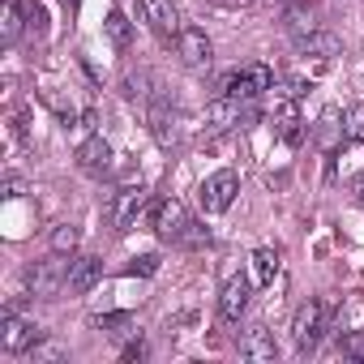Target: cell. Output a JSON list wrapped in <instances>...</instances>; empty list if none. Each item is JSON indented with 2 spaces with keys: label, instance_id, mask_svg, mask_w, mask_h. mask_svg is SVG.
Listing matches in <instances>:
<instances>
[{
  "label": "cell",
  "instance_id": "e0dca14e",
  "mask_svg": "<svg viewBox=\"0 0 364 364\" xmlns=\"http://www.w3.org/2000/svg\"><path fill=\"white\" fill-rule=\"evenodd\" d=\"M283 26H287V35H291V39H304V35H313V31H317L313 9H304V5H291V9L283 14Z\"/></svg>",
  "mask_w": 364,
  "mask_h": 364
},
{
  "label": "cell",
  "instance_id": "277c9868",
  "mask_svg": "<svg viewBox=\"0 0 364 364\" xmlns=\"http://www.w3.org/2000/svg\"><path fill=\"white\" fill-rule=\"evenodd\" d=\"M39 338H43V334H39V326H35V321H26V317H18L14 309H5V317H0V347H5L9 355L31 351Z\"/></svg>",
  "mask_w": 364,
  "mask_h": 364
},
{
  "label": "cell",
  "instance_id": "8992f818",
  "mask_svg": "<svg viewBox=\"0 0 364 364\" xmlns=\"http://www.w3.org/2000/svg\"><path fill=\"white\" fill-rule=\"evenodd\" d=\"M185 228H189V210H185V202L167 198V202L154 206V232H159V240H180V236H185Z\"/></svg>",
  "mask_w": 364,
  "mask_h": 364
},
{
  "label": "cell",
  "instance_id": "7c38bea8",
  "mask_svg": "<svg viewBox=\"0 0 364 364\" xmlns=\"http://www.w3.org/2000/svg\"><path fill=\"white\" fill-rule=\"evenodd\" d=\"M99 279H103V257H73L69 262V291L73 296H86L90 287H99Z\"/></svg>",
  "mask_w": 364,
  "mask_h": 364
},
{
  "label": "cell",
  "instance_id": "83f0119b",
  "mask_svg": "<svg viewBox=\"0 0 364 364\" xmlns=\"http://www.w3.org/2000/svg\"><path fill=\"white\" fill-rule=\"evenodd\" d=\"M180 240H185L189 249H202V245H210V232H206L202 223H189V228H185V236H180Z\"/></svg>",
  "mask_w": 364,
  "mask_h": 364
},
{
  "label": "cell",
  "instance_id": "cb8c5ba5",
  "mask_svg": "<svg viewBox=\"0 0 364 364\" xmlns=\"http://www.w3.org/2000/svg\"><path fill=\"white\" fill-rule=\"evenodd\" d=\"M22 18H26V14H22V5H5V9H0V31H5V39H9V43L22 35Z\"/></svg>",
  "mask_w": 364,
  "mask_h": 364
},
{
  "label": "cell",
  "instance_id": "ffe728a7",
  "mask_svg": "<svg viewBox=\"0 0 364 364\" xmlns=\"http://www.w3.org/2000/svg\"><path fill=\"white\" fill-rule=\"evenodd\" d=\"M77 245H82V232H77L73 223H60V228L52 232V253H60V257H73V253H77Z\"/></svg>",
  "mask_w": 364,
  "mask_h": 364
},
{
  "label": "cell",
  "instance_id": "4fadbf2b",
  "mask_svg": "<svg viewBox=\"0 0 364 364\" xmlns=\"http://www.w3.org/2000/svg\"><path fill=\"white\" fill-rule=\"evenodd\" d=\"M77 167L82 171H90V176H103L107 167H112V146L95 133V137H86L82 146H77Z\"/></svg>",
  "mask_w": 364,
  "mask_h": 364
},
{
  "label": "cell",
  "instance_id": "d6986e66",
  "mask_svg": "<svg viewBox=\"0 0 364 364\" xmlns=\"http://www.w3.org/2000/svg\"><path fill=\"white\" fill-rule=\"evenodd\" d=\"M95 326H99L103 334H112V338H137V326H133V317H129V313H107V317H95Z\"/></svg>",
  "mask_w": 364,
  "mask_h": 364
},
{
  "label": "cell",
  "instance_id": "5b68a950",
  "mask_svg": "<svg viewBox=\"0 0 364 364\" xmlns=\"http://www.w3.org/2000/svg\"><path fill=\"white\" fill-rule=\"evenodd\" d=\"M236 193H240V176L223 167V171H215L206 185H202V210L206 215H223L236 202Z\"/></svg>",
  "mask_w": 364,
  "mask_h": 364
},
{
  "label": "cell",
  "instance_id": "2e32d148",
  "mask_svg": "<svg viewBox=\"0 0 364 364\" xmlns=\"http://www.w3.org/2000/svg\"><path fill=\"white\" fill-rule=\"evenodd\" d=\"M313 137H317V146H321V150H334V146L347 137L343 116H338L334 107H326V112H321V120H317V129H313Z\"/></svg>",
  "mask_w": 364,
  "mask_h": 364
},
{
  "label": "cell",
  "instance_id": "30bf717a",
  "mask_svg": "<svg viewBox=\"0 0 364 364\" xmlns=\"http://www.w3.org/2000/svg\"><path fill=\"white\" fill-rule=\"evenodd\" d=\"M141 210H146V189H141V185L124 189V193L116 198V210H112L116 232H133V228H137V219H141Z\"/></svg>",
  "mask_w": 364,
  "mask_h": 364
},
{
  "label": "cell",
  "instance_id": "7402d4cb",
  "mask_svg": "<svg viewBox=\"0 0 364 364\" xmlns=\"http://www.w3.org/2000/svg\"><path fill=\"white\" fill-rule=\"evenodd\" d=\"M103 31H107V39H112L116 48H129V43H133V26H129V18H124V14H107Z\"/></svg>",
  "mask_w": 364,
  "mask_h": 364
},
{
  "label": "cell",
  "instance_id": "1f68e13d",
  "mask_svg": "<svg viewBox=\"0 0 364 364\" xmlns=\"http://www.w3.org/2000/svg\"><path fill=\"white\" fill-rule=\"evenodd\" d=\"M351 193H355V202H360V206H364V171H360V176H355V180H351Z\"/></svg>",
  "mask_w": 364,
  "mask_h": 364
},
{
  "label": "cell",
  "instance_id": "9c48e42d",
  "mask_svg": "<svg viewBox=\"0 0 364 364\" xmlns=\"http://www.w3.org/2000/svg\"><path fill=\"white\" fill-rule=\"evenodd\" d=\"M176 52H180V60H185V65H193V69L210 65V39H206V31H198V26H185V31L176 35Z\"/></svg>",
  "mask_w": 364,
  "mask_h": 364
},
{
  "label": "cell",
  "instance_id": "4dcf8cb0",
  "mask_svg": "<svg viewBox=\"0 0 364 364\" xmlns=\"http://www.w3.org/2000/svg\"><path fill=\"white\" fill-rule=\"evenodd\" d=\"M22 189H26V185H22L18 176H9V180H5V198H22Z\"/></svg>",
  "mask_w": 364,
  "mask_h": 364
},
{
  "label": "cell",
  "instance_id": "484cf974",
  "mask_svg": "<svg viewBox=\"0 0 364 364\" xmlns=\"http://www.w3.org/2000/svg\"><path fill=\"white\" fill-rule=\"evenodd\" d=\"M343 124H347V137L364 146V103H351L347 116H343Z\"/></svg>",
  "mask_w": 364,
  "mask_h": 364
},
{
  "label": "cell",
  "instance_id": "603a6c76",
  "mask_svg": "<svg viewBox=\"0 0 364 364\" xmlns=\"http://www.w3.org/2000/svg\"><path fill=\"white\" fill-rule=\"evenodd\" d=\"M150 133H154V141H159V146H171V141H176V124H171V116H167L163 107H154V112H150Z\"/></svg>",
  "mask_w": 364,
  "mask_h": 364
},
{
  "label": "cell",
  "instance_id": "4316f807",
  "mask_svg": "<svg viewBox=\"0 0 364 364\" xmlns=\"http://www.w3.org/2000/svg\"><path fill=\"white\" fill-rule=\"evenodd\" d=\"M338 355L360 360V355H364V334H343V338H338Z\"/></svg>",
  "mask_w": 364,
  "mask_h": 364
},
{
  "label": "cell",
  "instance_id": "6da1fadb",
  "mask_svg": "<svg viewBox=\"0 0 364 364\" xmlns=\"http://www.w3.org/2000/svg\"><path fill=\"white\" fill-rule=\"evenodd\" d=\"M56 257H60V253H56ZM56 257H52V262H35V266H26L22 279H26V291H31V296L52 300L60 287H69V266L56 262Z\"/></svg>",
  "mask_w": 364,
  "mask_h": 364
},
{
  "label": "cell",
  "instance_id": "ac0fdd59",
  "mask_svg": "<svg viewBox=\"0 0 364 364\" xmlns=\"http://www.w3.org/2000/svg\"><path fill=\"white\" fill-rule=\"evenodd\" d=\"M296 48H300V56H338V39L334 35H321V31L296 39Z\"/></svg>",
  "mask_w": 364,
  "mask_h": 364
},
{
  "label": "cell",
  "instance_id": "52a82bcc",
  "mask_svg": "<svg viewBox=\"0 0 364 364\" xmlns=\"http://www.w3.org/2000/svg\"><path fill=\"white\" fill-rule=\"evenodd\" d=\"M249 296H253V279L232 274V279L223 283V291H219V317H223V321H236V317L249 309Z\"/></svg>",
  "mask_w": 364,
  "mask_h": 364
},
{
  "label": "cell",
  "instance_id": "44dd1931",
  "mask_svg": "<svg viewBox=\"0 0 364 364\" xmlns=\"http://www.w3.org/2000/svg\"><path fill=\"white\" fill-rule=\"evenodd\" d=\"M274 274H279V253L274 249H257L253 253V279L257 283H274Z\"/></svg>",
  "mask_w": 364,
  "mask_h": 364
},
{
  "label": "cell",
  "instance_id": "8fae6325",
  "mask_svg": "<svg viewBox=\"0 0 364 364\" xmlns=\"http://www.w3.org/2000/svg\"><path fill=\"white\" fill-rule=\"evenodd\" d=\"M141 14H146V22H150L163 39H176L180 31H185V26H180V14H176L171 0H141Z\"/></svg>",
  "mask_w": 364,
  "mask_h": 364
},
{
  "label": "cell",
  "instance_id": "3957f363",
  "mask_svg": "<svg viewBox=\"0 0 364 364\" xmlns=\"http://www.w3.org/2000/svg\"><path fill=\"white\" fill-rule=\"evenodd\" d=\"M270 86H274V73H270L266 65H249V69L223 77L219 95H232V99H240V103H253V99H257L262 90H270Z\"/></svg>",
  "mask_w": 364,
  "mask_h": 364
},
{
  "label": "cell",
  "instance_id": "7a4b0ae2",
  "mask_svg": "<svg viewBox=\"0 0 364 364\" xmlns=\"http://www.w3.org/2000/svg\"><path fill=\"white\" fill-rule=\"evenodd\" d=\"M321 330H326V304H321V300H304V304L296 309V317H291V338H296V347L309 355V351L321 343Z\"/></svg>",
  "mask_w": 364,
  "mask_h": 364
},
{
  "label": "cell",
  "instance_id": "ba28073f",
  "mask_svg": "<svg viewBox=\"0 0 364 364\" xmlns=\"http://www.w3.org/2000/svg\"><path fill=\"white\" fill-rule=\"evenodd\" d=\"M274 129H279V137H283V146H300L304 141V116H300V107H296V99H279L274 103Z\"/></svg>",
  "mask_w": 364,
  "mask_h": 364
},
{
  "label": "cell",
  "instance_id": "f1b7e54d",
  "mask_svg": "<svg viewBox=\"0 0 364 364\" xmlns=\"http://www.w3.org/2000/svg\"><path fill=\"white\" fill-rule=\"evenodd\" d=\"M154 270H159V257H137L129 266V274H154Z\"/></svg>",
  "mask_w": 364,
  "mask_h": 364
},
{
  "label": "cell",
  "instance_id": "5bb4252c",
  "mask_svg": "<svg viewBox=\"0 0 364 364\" xmlns=\"http://www.w3.org/2000/svg\"><path fill=\"white\" fill-rule=\"evenodd\" d=\"M240 355H249V360H274L279 347H274V338H270L266 326H253V330L240 334Z\"/></svg>",
  "mask_w": 364,
  "mask_h": 364
},
{
  "label": "cell",
  "instance_id": "9a60e30c",
  "mask_svg": "<svg viewBox=\"0 0 364 364\" xmlns=\"http://www.w3.org/2000/svg\"><path fill=\"white\" fill-rule=\"evenodd\" d=\"M240 112H245V103H240V99L219 95V99L206 107V124H210V129H232V124H240Z\"/></svg>",
  "mask_w": 364,
  "mask_h": 364
},
{
  "label": "cell",
  "instance_id": "d6a6232c",
  "mask_svg": "<svg viewBox=\"0 0 364 364\" xmlns=\"http://www.w3.org/2000/svg\"><path fill=\"white\" fill-rule=\"evenodd\" d=\"M73 5H77V0H73Z\"/></svg>",
  "mask_w": 364,
  "mask_h": 364
},
{
  "label": "cell",
  "instance_id": "d4e9b609",
  "mask_svg": "<svg viewBox=\"0 0 364 364\" xmlns=\"http://www.w3.org/2000/svg\"><path fill=\"white\" fill-rule=\"evenodd\" d=\"M31 360H35V364H56V360H65V347H60V343L39 338V343L31 347Z\"/></svg>",
  "mask_w": 364,
  "mask_h": 364
},
{
  "label": "cell",
  "instance_id": "f546056e",
  "mask_svg": "<svg viewBox=\"0 0 364 364\" xmlns=\"http://www.w3.org/2000/svg\"><path fill=\"white\" fill-rule=\"evenodd\" d=\"M124 360H129V364H137V360H146V343H141V338H133V343L124 347Z\"/></svg>",
  "mask_w": 364,
  "mask_h": 364
}]
</instances>
